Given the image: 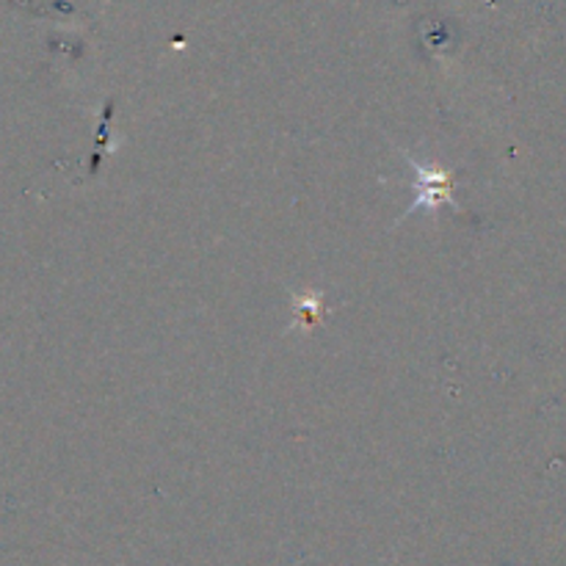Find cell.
Segmentation results:
<instances>
[{"label":"cell","instance_id":"1","mask_svg":"<svg viewBox=\"0 0 566 566\" xmlns=\"http://www.w3.org/2000/svg\"><path fill=\"white\" fill-rule=\"evenodd\" d=\"M415 175H418V199H415V208L418 205H440V202H451V177L446 175V171L440 169H431V171H423L418 164H412ZM412 208V210H415Z\"/></svg>","mask_w":566,"mask_h":566}]
</instances>
